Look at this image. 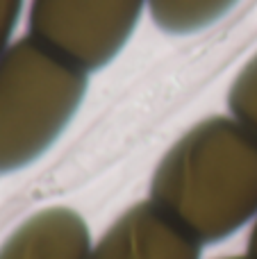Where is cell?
Returning <instances> with one entry per match:
<instances>
[{
    "label": "cell",
    "instance_id": "277c9868",
    "mask_svg": "<svg viewBox=\"0 0 257 259\" xmlns=\"http://www.w3.org/2000/svg\"><path fill=\"white\" fill-rule=\"evenodd\" d=\"M200 246L153 200H146L114 221L89 259H200Z\"/></svg>",
    "mask_w": 257,
    "mask_h": 259
},
{
    "label": "cell",
    "instance_id": "9c48e42d",
    "mask_svg": "<svg viewBox=\"0 0 257 259\" xmlns=\"http://www.w3.org/2000/svg\"><path fill=\"white\" fill-rule=\"evenodd\" d=\"M248 257L257 259V219H255V225H253L250 237H248Z\"/></svg>",
    "mask_w": 257,
    "mask_h": 259
},
{
    "label": "cell",
    "instance_id": "7a4b0ae2",
    "mask_svg": "<svg viewBox=\"0 0 257 259\" xmlns=\"http://www.w3.org/2000/svg\"><path fill=\"white\" fill-rule=\"evenodd\" d=\"M87 94V73L25 36L0 57V173L39 159Z\"/></svg>",
    "mask_w": 257,
    "mask_h": 259
},
{
    "label": "cell",
    "instance_id": "6da1fadb",
    "mask_svg": "<svg viewBox=\"0 0 257 259\" xmlns=\"http://www.w3.org/2000/svg\"><path fill=\"white\" fill-rule=\"evenodd\" d=\"M150 200L200 243L228 239L257 216V134L232 116L196 123L157 164Z\"/></svg>",
    "mask_w": 257,
    "mask_h": 259
},
{
    "label": "cell",
    "instance_id": "5b68a950",
    "mask_svg": "<svg viewBox=\"0 0 257 259\" xmlns=\"http://www.w3.org/2000/svg\"><path fill=\"white\" fill-rule=\"evenodd\" d=\"M91 234L84 219L68 207L32 214L0 246V259H89Z\"/></svg>",
    "mask_w": 257,
    "mask_h": 259
},
{
    "label": "cell",
    "instance_id": "ba28073f",
    "mask_svg": "<svg viewBox=\"0 0 257 259\" xmlns=\"http://www.w3.org/2000/svg\"><path fill=\"white\" fill-rule=\"evenodd\" d=\"M23 0H0V57L7 53L12 32L16 27Z\"/></svg>",
    "mask_w": 257,
    "mask_h": 259
},
{
    "label": "cell",
    "instance_id": "52a82bcc",
    "mask_svg": "<svg viewBox=\"0 0 257 259\" xmlns=\"http://www.w3.org/2000/svg\"><path fill=\"white\" fill-rule=\"evenodd\" d=\"M232 118L257 134V55L241 68L228 94Z\"/></svg>",
    "mask_w": 257,
    "mask_h": 259
},
{
    "label": "cell",
    "instance_id": "30bf717a",
    "mask_svg": "<svg viewBox=\"0 0 257 259\" xmlns=\"http://www.w3.org/2000/svg\"><path fill=\"white\" fill-rule=\"evenodd\" d=\"M228 259H250V257L246 255V257H228Z\"/></svg>",
    "mask_w": 257,
    "mask_h": 259
},
{
    "label": "cell",
    "instance_id": "8992f818",
    "mask_svg": "<svg viewBox=\"0 0 257 259\" xmlns=\"http://www.w3.org/2000/svg\"><path fill=\"white\" fill-rule=\"evenodd\" d=\"M237 0H148L153 21L168 34H191L226 16Z\"/></svg>",
    "mask_w": 257,
    "mask_h": 259
},
{
    "label": "cell",
    "instance_id": "3957f363",
    "mask_svg": "<svg viewBox=\"0 0 257 259\" xmlns=\"http://www.w3.org/2000/svg\"><path fill=\"white\" fill-rule=\"evenodd\" d=\"M148 0H32L30 36L84 73L107 66Z\"/></svg>",
    "mask_w": 257,
    "mask_h": 259
}]
</instances>
